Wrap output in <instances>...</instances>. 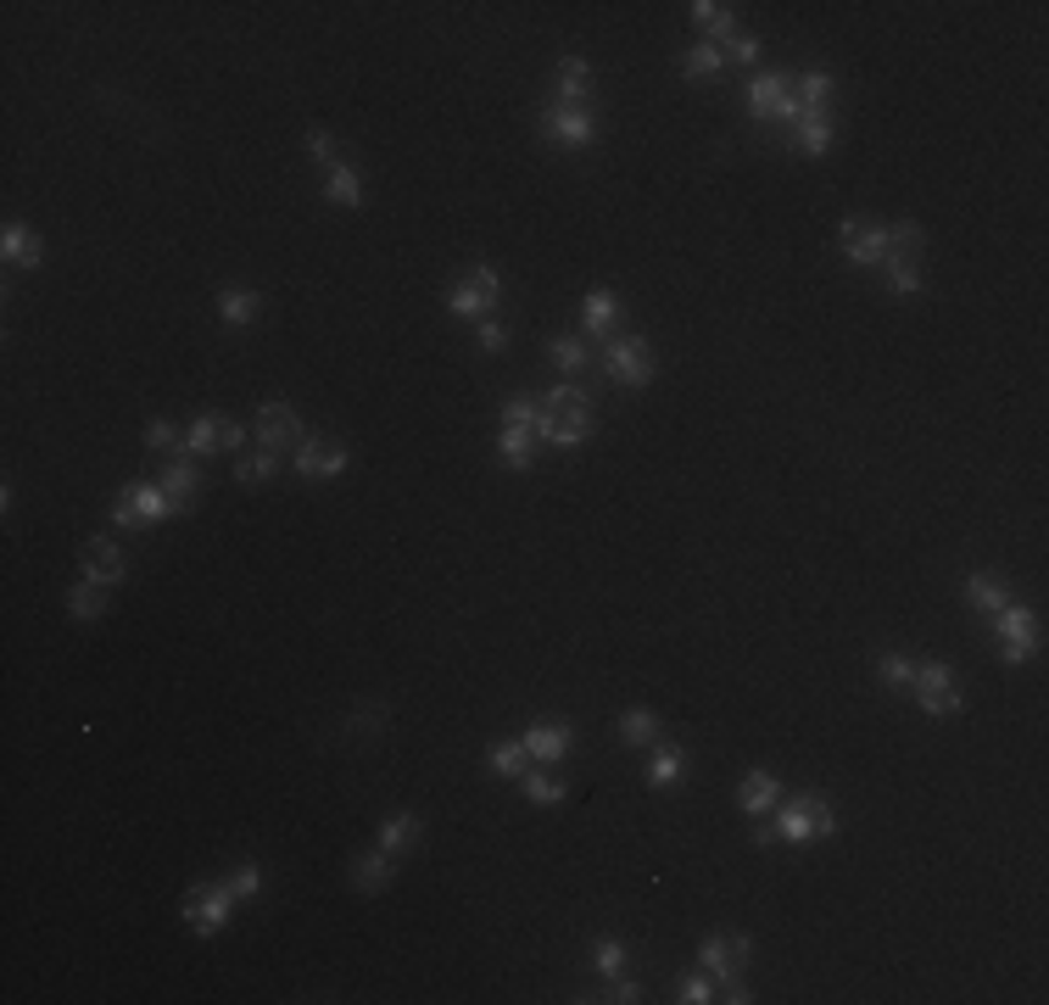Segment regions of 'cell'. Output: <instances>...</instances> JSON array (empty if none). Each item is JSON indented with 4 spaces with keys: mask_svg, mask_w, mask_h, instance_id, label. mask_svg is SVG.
<instances>
[{
    "mask_svg": "<svg viewBox=\"0 0 1049 1005\" xmlns=\"http://www.w3.org/2000/svg\"><path fill=\"white\" fill-rule=\"evenodd\" d=\"M994 637H999V659H1005V664H1027V659L1038 653V615L1010 598V604L994 615Z\"/></svg>",
    "mask_w": 1049,
    "mask_h": 1005,
    "instance_id": "9c48e42d",
    "label": "cell"
},
{
    "mask_svg": "<svg viewBox=\"0 0 1049 1005\" xmlns=\"http://www.w3.org/2000/svg\"><path fill=\"white\" fill-rule=\"evenodd\" d=\"M542 408H553V413H570V408H592V386H581V380H559V386L542 397Z\"/></svg>",
    "mask_w": 1049,
    "mask_h": 1005,
    "instance_id": "b9f144b4",
    "label": "cell"
},
{
    "mask_svg": "<svg viewBox=\"0 0 1049 1005\" xmlns=\"http://www.w3.org/2000/svg\"><path fill=\"white\" fill-rule=\"evenodd\" d=\"M537 413H542V397H531V391L502 397V425H537Z\"/></svg>",
    "mask_w": 1049,
    "mask_h": 1005,
    "instance_id": "7bdbcfd3",
    "label": "cell"
},
{
    "mask_svg": "<svg viewBox=\"0 0 1049 1005\" xmlns=\"http://www.w3.org/2000/svg\"><path fill=\"white\" fill-rule=\"evenodd\" d=\"M145 447L151 453H173V447H180V425H173V419H151V425H145Z\"/></svg>",
    "mask_w": 1049,
    "mask_h": 1005,
    "instance_id": "681fc988",
    "label": "cell"
},
{
    "mask_svg": "<svg viewBox=\"0 0 1049 1005\" xmlns=\"http://www.w3.org/2000/svg\"><path fill=\"white\" fill-rule=\"evenodd\" d=\"M0 251H7L12 269H29V274L45 263V240H40V229L23 224V218H7V229H0Z\"/></svg>",
    "mask_w": 1049,
    "mask_h": 1005,
    "instance_id": "2e32d148",
    "label": "cell"
},
{
    "mask_svg": "<svg viewBox=\"0 0 1049 1005\" xmlns=\"http://www.w3.org/2000/svg\"><path fill=\"white\" fill-rule=\"evenodd\" d=\"M324 202H329V207H346V213L364 207V174H358L353 162H335L329 174H324Z\"/></svg>",
    "mask_w": 1049,
    "mask_h": 1005,
    "instance_id": "ffe728a7",
    "label": "cell"
},
{
    "mask_svg": "<svg viewBox=\"0 0 1049 1005\" xmlns=\"http://www.w3.org/2000/svg\"><path fill=\"white\" fill-rule=\"evenodd\" d=\"M391 877H397V855H386V850H369V855L353 861V888L358 894H380V888H391Z\"/></svg>",
    "mask_w": 1049,
    "mask_h": 1005,
    "instance_id": "d4e9b609",
    "label": "cell"
},
{
    "mask_svg": "<svg viewBox=\"0 0 1049 1005\" xmlns=\"http://www.w3.org/2000/svg\"><path fill=\"white\" fill-rule=\"evenodd\" d=\"M486 766H491L497 777H508V782H519V777H524V766H531V754H524V737H502V743H491V754H486Z\"/></svg>",
    "mask_w": 1049,
    "mask_h": 1005,
    "instance_id": "f546056e",
    "label": "cell"
},
{
    "mask_svg": "<svg viewBox=\"0 0 1049 1005\" xmlns=\"http://www.w3.org/2000/svg\"><path fill=\"white\" fill-rule=\"evenodd\" d=\"M620 324V296L615 291H586V335L592 342H608Z\"/></svg>",
    "mask_w": 1049,
    "mask_h": 1005,
    "instance_id": "83f0119b",
    "label": "cell"
},
{
    "mask_svg": "<svg viewBox=\"0 0 1049 1005\" xmlns=\"http://www.w3.org/2000/svg\"><path fill=\"white\" fill-rule=\"evenodd\" d=\"M921 251H927V229H921L916 218L888 224V258H910V263H921Z\"/></svg>",
    "mask_w": 1049,
    "mask_h": 1005,
    "instance_id": "1f68e13d",
    "label": "cell"
},
{
    "mask_svg": "<svg viewBox=\"0 0 1049 1005\" xmlns=\"http://www.w3.org/2000/svg\"><path fill=\"white\" fill-rule=\"evenodd\" d=\"M218 431H224L218 413H196V425H191V436H185V453H191V458H207V453L218 447Z\"/></svg>",
    "mask_w": 1049,
    "mask_h": 1005,
    "instance_id": "60d3db41",
    "label": "cell"
},
{
    "mask_svg": "<svg viewBox=\"0 0 1049 1005\" xmlns=\"http://www.w3.org/2000/svg\"><path fill=\"white\" fill-rule=\"evenodd\" d=\"M592 134H597L592 107H542V140H553L564 151H581V145H592Z\"/></svg>",
    "mask_w": 1049,
    "mask_h": 1005,
    "instance_id": "7c38bea8",
    "label": "cell"
},
{
    "mask_svg": "<svg viewBox=\"0 0 1049 1005\" xmlns=\"http://www.w3.org/2000/svg\"><path fill=\"white\" fill-rule=\"evenodd\" d=\"M575 748V726L570 721H537V726H524V754L542 766H559L564 754Z\"/></svg>",
    "mask_w": 1049,
    "mask_h": 1005,
    "instance_id": "9a60e30c",
    "label": "cell"
},
{
    "mask_svg": "<svg viewBox=\"0 0 1049 1005\" xmlns=\"http://www.w3.org/2000/svg\"><path fill=\"white\" fill-rule=\"evenodd\" d=\"M162 491H167V502H173V520H185V515L196 509V491H202L196 458H173V464L162 469Z\"/></svg>",
    "mask_w": 1049,
    "mask_h": 1005,
    "instance_id": "ac0fdd59",
    "label": "cell"
},
{
    "mask_svg": "<svg viewBox=\"0 0 1049 1005\" xmlns=\"http://www.w3.org/2000/svg\"><path fill=\"white\" fill-rule=\"evenodd\" d=\"M877 682H883L888 693H910V688H916V659L883 653V659H877Z\"/></svg>",
    "mask_w": 1049,
    "mask_h": 1005,
    "instance_id": "74e56055",
    "label": "cell"
},
{
    "mask_svg": "<svg viewBox=\"0 0 1049 1005\" xmlns=\"http://www.w3.org/2000/svg\"><path fill=\"white\" fill-rule=\"evenodd\" d=\"M592 966H597L603 977H620V972H626V944L603 933V939L592 944Z\"/></svg>",
    "mask_w": 1049,
    "mask_h": 1005,
    "instance_id": "f6af8a7d",
    "label": "cell"
},
{
    "mask_svg": "<svg viewBox=\"0 0 1049 1005\" xmlns=\"http://www.w3.org/2000/svg\"><path fill=\"white\" fill-rule=\"evenodd\" d=\"M235 905H240V894H235L229 883H196V888H185L180 916L191 921V933H196V939H213V933H224V928H229Z\"/></svg>",
    "mask_w": 1049,
    "mask_h": 1005,
    "instance_id": "7a4b0ae2",
    "label": "cell"
},
{
    "mask_svg": "<svg viewBox=\"0 0 1049 1005\" xmlns=\"http://www.w3.org/2000/svg\"><path fill=\"white\" fill-rule=\"evenodd\" d=\"M620 737H626L631 748H653L664 732H659V715L637 704V710H626V715H620Z\"/></svg>",
    "mask_w": 1049,
    "mask_h": 1005,
    "instance_id": "836d02e7",
    "label": "cell"
},
{
    "mask_svg": "<svg viewBox=\"0 0 1049 1005\" xmlns=\"http://www.w3.org/2000/svg\"><path fill=\"white\" fill-rule=\"evenodd\" d=\"M721 988H726V994H721V999H732V1005H748V999H754V994H748V983H743V977H737V983H721Z\"/></svg>",
    "mask_w": 1049,
    "mask_h": 1005,
    "instance_id": "9f6ffc18",
    "label": "cell"
},
{
    "mask_svg": "<svg viewBox=\"0 0 1049 1005\" xmlns=\"http://www.w3.org/2000/svg\"><path fill=\"white\" fill-rule=\"evenodd\" d=\"M291 464H296V475H302V480H335V475H346V464H353V453H346V447H335V442H318V436H307V442L291 453Z\"/></svg>",
    "mask_w": 1049,
    "mask_h": 1005,
    "instance_id": "5bb4252c",
    "label": "cell"
},
{
    "mask_svg": "<svg viewBox=\"0 0 1049 1005\" xmlns=\"http://www.w3.org/2000/svg\"><path fill=\"white\" fill-rule=\"evenodd\" d=\"M497 453H502V469H531L537 464V431L531 425H502V442H497Z\"/></svg>",
    "mask_w": 1049,
    "mask_h": 1005,
    "instance_id": "4316f807",
    "label": "cell"
},
{
    "mask_svg": "<svg viewBox=\"0 0 1049 1005\" xmlns=\"http://www.w3.org/2000/svg\"><path fill=\"white\" fill-rule=\"evenodd\" d=\"M681 777H686V754H681L675 743H664V737H659V743L648 748V766H642V782H648V788H675Z\"/></svg>",
    "mask_w": 1049,
    "mask_h": 1005,
    "instance_id": "d6986e66",
    "label": "cell"
},
{
    "mask_svg": "<svg viewBox=\"0 0 1049 1005\" xmlns=\"http://www.w3.org/2000/svg\"><path fill=\"white\" fill-rule=\"evenodd\" d=\"M156 520H173V502H167L162 480L118 486V497H112V526L118 531H140V526H156Z\"/></svg>",
    "mask_w": 1049,
    "mask_h": 1005,
    "instance_id": "3957f363",
    "label": "cell"
},
{
    "mask_svg": "<svg viewBox=\"0 0 1049 1005\" xmlns=\"http://www.w3.org/2000/svg\"><path fill=\"white\" fill-rule=\"evenodd\" d=\"M458 280H469V285H480L486 296H502V280H497V269H491V263H469V269H464Z\"/></svg>",
    "mask_w": 1049,
    "mask_h": 1005,
    "instance_id": "f5cc1de1",
    "label": "cell"
},
{
    "mask_svg": "<svg viewBox=\"0 0 1049 1005\" xmlns=\"http://www.w3.org/2000/svg\"><path fill=\"white\" fill-rule=\"evenodd\" d=\"M832 140H837L832 112H804V118L793 123V145H799L804 156H826V151H832Z\"/></svg>",
    "mask_w": 1049,
    "mask_h": 1005,
    "instance_id": "cb8c5ba5",
    "label": "cell"
},
{
    "mask_svg": "<svg viewBox=\"0 0 1049 1005\" xmlns=\"http://www.w3.org/2000/svg\"><path fill=\"white\" fill-rule=\"evenodd\" d=\"M916 704L932 715V721H943V715H960L966 710V699H960V688H954V664L949 659H921L916 664Z\"/></svg>",
    "mask_w": 1049,
    "mask_h": 1005,
    "instance_id": "8992f818",
    "label": "cell"
},
{
    "mask_svg": "<svg viewBox=\"0 0 1049 1005\" xmlns=\"http://www.w3.org/2000/svg\"><path fill=\"white\" fill-rule=\"evenodd\" d=\"M548 358H553V369H564V380H575V369L592 364L586 342H575V335H553V342H548Z\"/></svg>",
    "mask_w": 1049,
    "mask_h": 1005,
    "instance_id": "d590c367",
    "label": "cell"
},
{
    "mask_svg": "<svg viewBox=\"0 0 1049 1005\" xmlns=\"http://www.w3.org/2000/svg\"><path fill=\"white\" fill-rule=\"evenodd\" d=\"M531 431H537L542 442H553V447L575 453V447H586V442H592L597 419H592V408H570V413H553V408H542Z\"/></svg>",
    "mask_w": 1049,
    "mask_h": 1005,
    "instance_id": "8fae6325",
    "label": "cell"
},
{
    "mask_svg": "<svg viewBox=\"0 0 1049 1005\" xmlns=\"http://www.w3.org/2000/svg\"><path fill=\"white\" fill-rule=\"evenodd\" d=\"M697 961H704V972L715 983H737L754 961V939L748 933H710L704 944H697Z\"/></svg>",
    "mask_w": 1049,
    "mask_h": 1005,
    "instance_id": "30bf717a",
    "label": "cell"
},
{
    "mask_svg": "<svg viewBox=\"0 0 1049 1005\" xmlns=\"http://www.w3.org/2000/svg\"><path fill=\"white\" fill-rule=\"evenodd\" d=\"M257 313H262V291H246V285H229V291H218V318H224L229 329H246Z\"/></svg>",
    "mask_w": 1049,
    "mask_h": 1005,
    "instance_id": "f1b7e54d",
    "label": "cell"
},
{
    "mask_svg": "<svg viewBox=\"0 0 1049 1005\" xmlns=\"http://www.w3.org/2000/svg\"><path fill=\"white\" fill-rule=\"evenodd\" d=\"M475 342H480V353H491V358H497V353L508 347V324H502L497 313H486V318H475Z\"/></svg>",
    "mask_w": 1049,
    "mask_h": 1005,
    "instance_id": "7dc6e473",
    "label": "cell"
},
{
    "mask_svg": "<svg viewBox=\"0 0 1049 1005\" xmlns=\"http://www.w3.org/2000/svg\"><path fill=\"white\" fill-rule=\"evenodd\" d=\"M257 447H269V453H296L302 442H307V431H302V413L285 402V397H269V402H257Z\"/></svg>",
    "mask_w": 1049,
    "mask_h": 1005,
    "instance_id": "52a82bcc",
    "label": "cell"
},
{
    "mask_svg": "<svg viewBox=\"0 0 1049 1005\" xmlns=\"http://www.w3.org/2000/svg\"><path fill=\"white\" fill-rule=\"evenodd\" d=\"M883 269H888V291H894V296H921V291H927L921 263H910V258H888Z\"/></svg>",
    "mask_w": 1049,
    "mask_h": 1005,
    "instance_id": "f35d334b",
    "label": "cell"
},
{
    "mask_svg": "<svg viewBox=\"0 0 1049 1005\" xmlns=\"http://www.w3.org/2000/svg\"><path fill=\"white\" fill-rule=\"evenodd\" d=\"M793 96H799L804 112H826V101H832V73H804V78L793 84Z\"/></svg>",
    "mask_w": 1049,
    "mask_h": 1005,
    "instance_id": "ab89813d",
    "label": "cell"
},
{
    "mask_svg": "<svg viewBox=\"0 0 1049 1005\" xmlns=\"http://www.w3.org/2000/svg\"><path fill=\"white\" fill-rule=\"evenodd\" d=\"M686 18H692V29L704 34L710 45H721V40L737 34V18H732V7H721V0H692Z\"/></svg>",
    "mask_w": 1049,
    "mask_h": 1005,
    "instance_id": "44dd1931",
    "label": "cell"
},
{
    "mask_svg": "<svg viewBox=\"0 0 1049 1005\" xmlns=\"http://www.w3.org/2000/svg\"><path fill=\"white\" fill-rule=\"evenodd\" d=\"M832 832H837V810L821 793L776 799V838H787V844H810V838H832Z\"/></svg>",
    "mask_w": 1049,
    "mask_h": 1005,
    "instance_id": "6da1fadb",
    "label": "cell"
},
{
    "mask_svg": "<svg viewBox=\"0 0 1049 1005\" xmlns=\"http://www.w3.org/2000/svg\"><path fill=\"white\" fill-rule=\"evenodd\" d=\"M586 90H592V67H586V56H559L548 107H586Z\"/></svg>",
    "mask_w": 1049,
    "mask_h": 1005,
    "instance_id": "e0dca14e",
    "label": "cell"
},
{
    "mask_svg": "<svg viewBox=\"0 0 1049 1005\" xmlns=\"http://www.w3.org/2000/svg\"><path fill=\"white\" fill-rule=\"evenodd\" d=\"M675 999H681V1005H710V999H721V994H715V977H710V972H686V977L675 983Z\"/></svg>",
    "mask_w": 1049,
    "mask_h": 1005,
    "instance_id": "bcb514c9",
    "label": "cell"
},
{
    "mask_svg": "<svg viewBox=\"0 0 1049 1005\" xmlns=\"http://www.w3.org/2000/svg\"><path fill=\"white\" fill-rule=\"evenodd\" d=\"M743 101H748V118H759V123H799V118H804V107H799V96H793V78H787V73H759V78H748Z\"/></svg>",
    "mask_w": 1049,
    "mask_h": 1005,
    "instance_id": "5b68a950",
    "label": "cell"
},
{
    "mask_svg": "<svg viewBox=\"0 0 1049 1005\" xmlns=\"http://www.w3.org/2000/svg\"><path fill=\"white\" fill-rule=\"evenodd\" d=\"M447 307H453L458 318H486V313L497 307V296H486L480 285H469V280H458V285L447 291Z\"/></svg>",
    "mask_w": 1049,
    "mask_h": 1005,
    "instance_id": "e575fe53",
    "label": "cell"
},
{
    "mask_svg": "<svg viewBox=\"0 0 1049 1005\" xmlns=\"http://www.w3.org/2000/svg\"><path fill=\"white\" fill-rule=\"evenodd\" d=\"M837 251L854 269H883L888 263V224H877V218H837Z\"/></svg>",
    "mask_w": 1049,
    "mask_h": 1005,
    "instance_id": "ba28073f",
    "label": "cell"
},
{
    "mask_svg": "<svg viewBox=\"0 0 1049 1005\" xmlns=\"http://www.w3.org/2000/svg\"><path fill=\"white\" fill-rule=\"evenodd\" d=\"M274 469H280V453H269V447H257V453H240V458H235V480H240V486H269Z\"/></svg>",
    "mask_w": 1049,
    "mask_h": 1005,
    "instance_id": "d6a6232c",
    "label": "cell"
},
{
    "mask_svg": "<svg viewBox=\"0 0 1049 1005\" xmlns=\"http://www.w3.org/2000/svg\"><path fill=\"white\" fill-rule=\"evenodd\" d=\"M78 570H84V581L123 586V581H129V553H123L112 537H90V542L78 548Z\"/></svg>",
    "mask_w": 1049,
    "mask_h": 1005,
    "instance_id": "4fadbf2b",
    "label": "cell"
},
{
    "mask_svg": "<svg viewBox=\"0 0 1049 1005\" xmlns=\"http://www.w3.org/2000/svg\"><path fill=\"white\" fill-rule=\"evenodd\" d=\"M67 615H73V620H101V615H107V586H101V581H73Z\"/></svg>",
    "mask_w": 1049,
    "mask_h": 1005,
    "instance_id": "4dcf8cb0",
    "label": "cell"
},
{
    "mask_svg": "<svg viewBox=\"0 0 1049 1005\" xmlns=\"http://www.w3.org/2000/svg\"><path fill=\"white\" fill-rule=\"evenodd\" d=\"M966 604L977 609V615H999L1005 604H1010V586H1005V575H988V570H977V575H966Z\"/></svg>",
    "mask_w": 1049,
    "mask_h": 1005,
    "instance_id": "7402d4cb",
    "label": "cell"
},
{
    "mask_svg": "<svg viewBox=\"0 0 1049 1005\" xmlns=\"http://www.w3.org/2000/svg\"><path fill=\"white\" fill-rule=\"evenodd\" d=\"M603 369H608L615 386H631V391L653 386V375H659L653 347L642 342V335H608V342H603Z\"/></svg>",
    "mask_w": 1049,
    "mask_h": 1005,
    "instance_id": "277c9868",
    "label": "cell"
},
{
    "mask_svg": "<svg viewBox=\"0 0 1049 1005\" xmlns=\"http://www.w3.org/2000/svg\"><path fill=\"white\" fill-rule=\"evenodd\" d=\"M302 145H307V156H313V162H324V168H335V162H340V151H335V134H329V129H307V134H302Z\"/></svg>",
    "mask_w": 1049,
    "mask_h": 1005,
    "instance_id": "c3c4849f",
    "label": "cell"
},
{
    "mask_svg": "<svg viewBox=\"0 0 1049 1005\" xmlns=\"http://www.w3.org/2000/svg\"><path fill=\"white\" fill-rule=\"evenodd\" d=\"M246 447V431L235 425V419H224V431H218V453H240Z\"/></svg>",
    "mask_w": 1049,
    "mask_h": 1005,
    "instance_id": "11a10c76",
    "label": "cell"
},
{
    "mask_svg": "<svg viewBox=\"0 0 1049 1005\" xmlns=\"http://www.w3.org/2000/svg\"><path fill=\"white\" fill-rule=\"evenodd\" d=\"M229 888L240 894V905H246V899H257V894H262V866H257V861H246V866H235V877H229Z\"/></svg>",
    "mask_w": 1049,
    "mask_h": 1005,
    "instance_id": "f907efd6",
    "label": "cell"
},
{
    "mask_svg": "<svg viewBox=\"0 0 1049 1005\" xmlns=\"http://www.w3.org/2000/svg\"><path fill=\"white\" fill-rule=\"evenodd\" d=\"M419 838H424V821H419L413 810H397V815H386V821H380V850H386V855H397V861L419 844Z\"/></svg>",
    "mask_w": 1049,
    "mask_h": 1005,
    "instance_id": "603a6c76",
    "label": "cell"
},
{
    "mask_svg": "<svg viewBox=\"0 0 1049 1005\" xmlns=\"http://www.w3.org/2000/svg\"><path fill=\"white\" fill-rule=\"evenodd\" d=\"M776 799H781V788H776L770 771H748L743 788H737V810H743V815H770Z\"/></svg>",
    "mask_w": 1049,
    "mask_h": 1005,
    "instance_id": "484cf974",
    "label": "cell"
},
{
    "mask_svg": "<svg viewBox=\"0 0 1049 1005\" xmlns=\"http://www.w3.org/2000/svg\"><path fill=\"white\" fill-rule=\"evenodd\" d=\"M721 51H726V62H748V67L759 62V40H754V34H732Z\"/></svg>",
    "mask_w": 1049,
    "mask_h": 1005,
    "instance_id": "816d5d0a",
    "label": "cell"
},
{
    "mask_svg": "<svg viewBox=\"0 0 1049 1005\" xmlns=\"http://www.w3.org/2000/svg\"><path fill=\"white\" fill-rule=\"evenodd\" d=\"M519 782H524V799H531V804H559V799L570 793V788H564L559 777H548V771H524Z\"/></svg>",
    "mask_w": 1049,
    "mask_h": 1005,
    "instance_id": "ee69618b",
    "label": "cell"
},
{
    "mask_svg": "<svg viewBox=\"0 0 1049 1005\" xmlns=\"http://www.w3.org/2000/svg\"><path fill=\"white\" fill-rule=\"evenodd\" d=\"M597 999H620V1005H637V999H642V983H637V977H608V988H603Z\"/></svg>",
    "mask_w": 1049,
    "mask_h": 1005,
    "instance_id": "db71d44e",
    "label": "cell"
},
{
    "mask_svg": "<svg viewBox=\"0 0 1049 1005\" xmlns=\"http://www.w3.org/2000/svg\"><path fill=\"white\" fill-rule=\"evenodd\" d=\"M721 67H726V51L710 45V40H697V45L681 56V73H686V78H715Z\"/></svg>",
    "mask_w": 1049,
    "mask_h": 1005,
    "instance_id": "8d00e7d4",
    "label": "cell"
}]
</instances>
